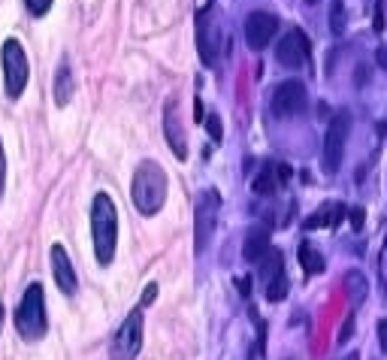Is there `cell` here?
Segmentation results:
<instances>
[{
  "mask_svg": "<svg viewBox=\"0 0 387 360\" xmlns=\"http://www.w3.org/2000/svg\"><path fill=\"white\" fill-rule=\"evenodd\" d=\"M52 4L55 0H25V6H27V13L34 15V18H39V15H46L49 9H52Z\"/></svg>",
  "mask_w": 387,
  "mask_h": 360,
  "instance_id": "603a6c76",
  "label": "cell"
},
{
  "mask_svg": "<svg viewBox=\"0 0 387 360\" xmlns=\"http://www.w3.org/2000/svg\"><path fill=\"white\" fill-rule=\"evenodd\" d=\"M284 297H288V278H284V273H279L276 278L267 282V300L269 303H281Z\"/></svg>",
  "mask_w": 387,
  "mask_h": 360,
  "instance_id": "44dd1931",
  "label": "cell"
},
{
  "mask_svg": "<svg viewBox=\"0 0 387 360\" xmlns=\"http://www.w3.org/2000/svg\"><path fill=\"white\" fill-rule=\"evenodd\" d=\"M276 188H279V173H276V167L260 169V173L254 176V182H251V191L258 194V197H269V194H276Z\"/></svg>",
  "mask_w": 387,
  "mask_h": 360,
  "instance_id": "ac0fdd59",
  "label": "cell"
},
{
  "mask_svg": "<svg viewBox=\"0 0 387 360\" xmlns=\"http://www.w3.org/2000/svg\"><path fill=\"white\" fill-rule=\"evenodd\" d=\"M345 218V206L342 203H330V206H321L318 212H312L305 218V230H318V227H336Z\"/></svg>",
  "mask_w": 387,
  "mask_h": 360,
  "instance_id": "2e32d148",
  "label": "cell"
},
{
  "mask_svg": "<svg viewBox=\"0 0 387 360\" xmlns=\"http://www.w3.org/2000/svg\"><path fill=\"white\" fill-rule=\"evenodd\" d=\"M142 348V309H134L109 342V360H137Z\"/></svg>",
  "mask_w": 387,
  "mask_h": 360,
  "instance_id": "52a82bcc",
  "label": "cell"
},
{
  "mask_svg": "<svg viewBox=\"0 0 387 360\" xmlns=\"http://www.w3.org/2000/svg\"><path fill=\"white\" fill-rule=\"evenodd\" d=\"M351 330H354V315H348V321H345V324H342V330H339V339H336V342H339V345H342V342H345V339H348V336H351Z\"/></svg>",
  "mask_w": 387,
  "mask_h": 360,
  "instance_id": "4316f807",
  "label": "cell"
},
{
  "mask_svg": "<svg viewBox=\"0 0 387 360\" xmlns=\"http://www.w3.org/2000/svg\"><path fill=\"white\" fill-rule=\"evenodd\" d=\"M218 212H221V197L215 188H209V191H203L197 197V212H194V252L197 255L206 252V245L215 236Z\"/></svg>",
  "mask_w": 387,
  "mask_h": 360,
  "instance_id": "277c9868",
  "label": "cell"
},
{
  "mask_svg": "<svg viewBox=\"0 0 387 360\" xmlns=\"http://www.w3.org/2000/svg\"><path fill=\"white\" fill-rule=\"evenodd\" d=\"M167 188L170 182L164 167L155 161H142L134 173V182H130V200L142 215H158L167 203Z\"/></svg>",
  "mask_w": 387,
  "mask_h": 360,
  "instance_id": "7a4b0ae2",
  "label": "cell"
},
{
  "mask_svg": "<svg viewBox=\"0 0 387 360\" xmlns=\"http://www.w3.org/2000/svg\"><path fill=\"white\" fill-rule=\"evenodd\" d=\"M203 124H206V131H209V136H212V139H215V143H221V136H224L221 118H218V115H209V118H203Z\"/></svg>",
  "mask_w": 387,
  "mask_h": 360,
  "instance_id": "cb8c5ba5",
  "label": "cell"
},
{
  "mask_svg": "<svg viewBox=\"0 0 387 360\" xmlns=\"http://www.w3.org/2000/svg\"><path fill=\"white\" fill-rule=\"evenodd\" d=\"M91 239H94V257L100 266H109L118 245V212L109 194H94L91 200Z\"/></svg>",
  "mask_w": 387,
  "mask_h": 360,
  "instance_id": "6da1fadb",
  "label": "cell"
},
{
  "mask_svg": "<svg viewBox=\"0 0 387 360\" xmlns=\"http://www.w3.org/2000/svg\"><path fill=\"white\" fill-rule=\"evenodd\" d=\"M279 31V18L272 13H248L246 18V43L254 52L267 49L272 43V37Z\"/></svg>",
  "mask_w": 387,
  "mask_h": 360,
  "instance_id": "8fae6325",
  "label": "cell"
},
{
  "mask_svg": "<svg viewBox=\"0 0 387 360\" xmlns=\"http://www.w3.org/2000/svg\"><path fill=\"white\" fill-rule=\"evenodd\" d=\"M197 52H200V61L212 67L221 55V25L215 13H212V4H206L197 15Z\"/></svg>",
  "mask_w": 387,
  "mask_h": 360,
  "instance_id": "ba28073f",
  "label": "cell"
},
{
  "mask_svg": "<svg viewBox=\"0 0 387 360\" xmlns=\"http://www.w3.org/2000/svg\"><path fill=\"white\" fill-rule=\"evenodd\" d=\"M15 333L25 339V342H37V339L46 336L49 330V318H46V291L39 282H30L25 288V297L15 309Z\"/></svg>",
  "mask_w": 387,
  "mask_h": 360,
  "instance_id": "3957f363",
  "label": "cell"
},
{
  "mask_svg": "<svg viewBox=\"0 0 387 360\" xmlns=\"http://www.w3.org/2000/svg\"><path fill=\"white\" fill-rule=\"evenodd\" d=\"M164 136L172 148V155L179 161L188 158V136H185V124H182V115H179V100L170 97L167 106H164Z\"/></svg>",
  "mask_w": 387,
  "mask_h": 360,
  "instance_id": "7c38bea8",
  "label": "cell"
},
{
  "mask_svg": "<svg viewBox=\"0 0 387 360\" xmlns=\"http://www.w3.org/2000/svg\"><path fill=\"white\" fill-rule=\"evenodd\" d=\"M0 324H4V309H0Z\"/></svg>",
  "mask_w": 387,
  "mask_h": 360,
  "instance_id": "e575fe53",
  "label": "cell"
},
{
  "mask_svg": "<svg viewBox=\"0 0 387 360\" xmlns=\"http://www.w3.org/2000/svg\"><path fill=\"white\" fill-rule=\"evenodd\" d=\"M239 288H242V294H251V278H239Z\"/></svg>",
  "mask_w": 387,
  "mask_h": 360,
  "instance_id": "4dcf8cb0",
  "label": "cell"
},
{
  "mask_svg": "<svg viewBox=\"0 0 387 360\" xmlns=\"http://www.w3.org/2000/svg\"><path fill=\"white\" fill-rule=\"evenodd\" d=\"M348 215H351V227H354V230H363V218H366L363 209H360V206H354Z\"/></svg>",
  "mask_w": 387,
  "mask_h": 360,
  "instance_id": "484cf974",
  "label": "cell"
},
{
  "mask_svg": "<svg viewBox=\"0 0 387 360\" xmlns=\"http://www.w3.org/2000/svg\"><path fill=\"white\" fill-rule=\"evenodd\" d=\"M330 31L336 37L345 34V4L342 0H330Z\"/></svg>",
  "mask_w": 387,
  "mask_h": 360,
  "instance_id": "7402d4cb",
  "label": "cell"
},
{
  "mask_svg": "<svg viewBox=\"0 0 387 360\" xmlns=\"http://www.w3.org/2000/svg\"><path fill=\"white\" fill-rule=\"evenodd\" d=\"M305 4H309V6H315V4H318V0H305Z\"/></svg>",
  "mask_w": 387,
  "mask_h": 360,
  "instance_id": "836d02e7",
  "label": "cell"
},
{
  "mask_svg": "<svg viewBox=\"0 0 387 360\" xmlns=\"http://www.w3.org/2000/svg\"><path fill=\"white\" fill-rule=\"evenodd\" d=\"M372 27H375L379 34L384 31V4H375V25H372Z\"/></svg>",
  "mask_w": 387,
  "mask_h": 360,
  "instance_id": "83f0119b",
  "label": "cell"
},
{
  "mask_svg": "<svg viewBox=\"0 0 387 360\" xmlns=\"http://www.w3.org/2000/svg\"><path fill=\"white\" fill-rule=\"evenodd\" d=\"M276 61L288 70H300L305 61H309V37H305L300 27H291V31L279 39Z\"/></svg>",
  "mask_w": 387,
  "mask_h": 360,
  "instance_id": "30bf717a",
  "label": "cell"
},
{
  "mask_svg": "<svg viewBox=\"0 0 387 360\" xmlns=\"http://www.w3.org/2000/svg\"><path fill=\"white\" fill-rule=\"evenodd\" d=\"M379 64L387 70V49H379Z\"/></svg>",
  "mask_w": 387,
  "mask_h": 360,
  "instance_id": "d6a6232c",
  "label": "cell"
},
{
  "mask_svg": "<svg viewBox=\"0 0 387 360\" xmlns=\"http://www.w3.org/2000/svg\"><path fill=\"white\" fill-rule=\"evenodd\" d=\"M155 297H158V285H148V288H146V294H142V306L155 303Z\"/></svg>",
  "mask_w": 387,
  "mask_h": 360,
  "instance_id": "f546056e",
  "label": "cell"
},
{
  "mask_svg": "<svg viewBox=\"0 0 387 360\" xmlns=\"http://www.w3.org/2000/svg\"><path fill=\"white\" fill-rule=\"evenodd\" d=\"M4 88H6V97L9 100H18L25 94V88H27V73H30V67H27V55H25V49L18 39H6L4 43Z\"/></svg>",
  "mask_w": 387,
  "mask_h": 360,
  "instance_id": "5b68a950",
  "label": "cell"
},
{
  "mask_svg": "<svg viewBox=\"0 0 387 360\" xmlns=\"http://www.w3.org/2000/svg\"><path fill=\"white\" fill-rule=\"evenodd\" d=\"M194 115H197V122H203V100L197 97V103H194Z\"/></svg>",
  "mask_w": 387,
  "mask_h": 360,
  "instance_id": "1f68e13d",
  "label": "cell"
},
{
  "mask_svg": "<svg viewBox=\"0 0 387 360\" xmlns=\"http://www.w3.org/2000/svg\"><path fill=\"white\" fill-rule=\"evenodd\" d=\"M300 264H303V269H305L309 276L324 273V257H321V252H315V248H312L309 243H303V245H300Z\"/></svg>",
  "mask_w": 387,
  "mask_h": 360,
  "instance_id": "d6986e66",
  "label": "cell"
},
{
  "mask_svg": "<svg viewBox=\"0 0 387 360\" xmlns=\"http://www.w3.org/2000/svg\"><path fill=\"white\" fill-rule=\"evenodd\" d=\"M73 94H76V76H73V70H70L67 61H61L58 73H55V103L67 106L70 100H73Z\"/></svg>",
  "mask_w": 387,
  "mask_h": 360,
  "instance_id": "9a60e30c",
  "label": "cell"
},
{
  "mask_svg": "<svg viewBox=\"0 0 387 360\" xmlns=\"http://www.w3.org/2000/svg\"><path fill=\"white\" fill-rule=\"evenodd\" d=\"M348 131H351V118L348 112H336L333 122L324 136V148H321V167L327 176H336L345 158V143H348Z\"/></svg>",
  "mask_w": 387,
  "mask_h": 360,
  "instance_id": "8992f818",
  "label": "cell"
},
{
  "mask_svg": "<svg viewBox=\"0 0 387 360\" xmlns=\"http://www.w3.org/2000/svg\"><path fill=\"white\" fill-rule=\"evenodd\" d=\"M379 342H381V352H387V318L379 321Z\"/></svg>",
  "mask_w": 387,
  "mask_h": 360,
  "instance_id": "f1b7e54d",
  "label": "cell"
},
{
  "mask_svg": "<svg viewBox=\"0 0 387 360\" xmlns=\"http://www.w3.org/2000/svg\"><path fill=\"white\" fill-rule=\"evenodd\" d=\"M348 360H357V354H351V357H348Z\"/></svg>",
  "mask_w": 387,
  "mask_h": 360,
  "instance_id": "d590c367",
  "label": "cell"
},
{
  "mask_svg": "<svg viewBox=\"0 0 387 360\" xmlns=\"http://www.w3.org/2000/svg\"><path fill=\"white\" fill-rule=\"evenodd\" d=\"M260 276H263V282H269V278H276L279 273H284V261H281V252H276V248H269L267 255H263V261H260Z\"/></svg>",
  "mask_w": 387,
  "mask_h": 360,
  "instance_id": "ffe728a7",
  "label": "cell"
},
{
  "mask_svg": "<svg viewBox=\"0 0 387 360\" xmlns=\"http://www.w3.org/2000/svg\"><path fill=\"white\" fill-rule=\"evenodd\" d=\"M267 252H269V233H267V227H254L251 233L246 236V245H242V257H246L248 264H260Z\"/></svg>",
  "mask_w": 387,
  "mask_h": 360,
  "instance_id": "5bb4252c",
  "label": "cell"
},
{
  "mask_svg": "<svg viewBox=\"0 0 387 360\" xmlns=\"http://www.w3.org/2000/svg\"><path fill=\"white\" fill-rule=\"evenodd\" d=\"M4 188H6V152L4 143H0V197H4Z\"/></svg>",
  "mask_w": 387,
  "mask_h": 360,
  "instance_id": "d4e9b609",
  "label": "cell"
},
{
  "mask_svg": "<svg viewBox=\"0 0 387 360\" xmlns=\"http://www.w3.org/2000/svg\"><path fill=\"white\" fill-rule=\"evenodd\" d=\"M305 103H309V94H305V85L300 79H288V82H279L272 88V97H269V109L276 118H293L300 115Z\"/></svg>",
  "mask_w": 387,
  "mask_h": 360,
  "instance_id": "9c48e42d",
  "label": "cell"
},
{
  "mask_svg": "<svg viewBox=\"0 0 387 360\" xmlns=\"http://www.w3.org/2000/svg\"><path fill=\"white\" fill-rule=\"evenodd\" d=\"M52 276H55V285L61 288V294H67V297L76 294L79 278H76L73 261H70V255H67L64 245H52Z\"/></svg>",
  "mask_w": 387,
  "mask_h": 360,
  "instance_id": "4fadbf2b",
  "label": "cell"
},
{
  "mask_svg": "<svg viewBox=\"0 0 387 360\" xmlns=\"http://www.w3.org/2000/svg\"><path fill=\"white\" fill-rule=\"evenodd\" d=\"M345 294H348V300H351V306L357 309L363 300H366V294H369V282L363 278V273H357V269H351L348 276H345Z\"/></svg>",
  "mask_w": 387,
  "mask_h": 360,
  "instance_id": "e0dca14e",
  "label": "cell"
}]
</instances>
